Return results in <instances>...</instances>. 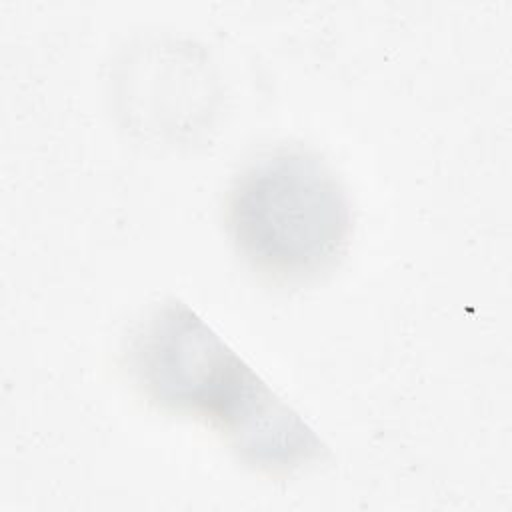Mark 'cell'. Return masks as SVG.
<instances>
[{
  "label": "cell",
  "instance_id": "cell-1",
  "mask_svg": "<svg viewBox=\"0 0 512 512\" xmlns=\"http://www.w3.org/2000/svg\"><path fill=\"white\" fill-rule=\"evenodd\" d=\"M130 368L154 404L208 420L252 468L286 474L320 456L322 442L300 414L180 302L144 320Z\"/></svg>",
  "mask_w": 512,
  "mask_h": 512
},
{
  "label": "cell",
  "instance_id": "cell-2",
  "mask_svg": "<svg viewBox=\"0 0 512 512\" xmlns=\"http://www.w3.org/2000/svg\"><path fill=\"white\" fill-rule=\"evenodd\" d=\"M226 228L254 272L276 284H306L346 252L352 210L326 160L302 146H278L234 178Z\"/></svg>",
  "mask_w": 512,
  "mask_h": 512
}]
</instances>
